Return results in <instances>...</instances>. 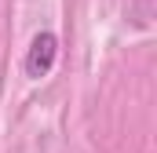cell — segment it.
I'll return each mask as SVG.
<instances>
[{
  "mask_svg": "<svg viewBox=\"0 0 157 153\" xmlns=\"http://www.w3.org/2000/svg\"><path fill=\"white\" fill-rule=\"evenodd\" d=\"M55 58H59V37L51 33V29H40L37 37L29 40V51H26V76H33V80H40V76L51 73V66H55Z\"/></svg>",
  "mask_w": 157,
  "mask_h": 153,
  "instance_id": "1",
  "label": "cell"
}]
</instances>
